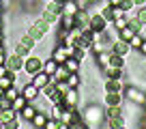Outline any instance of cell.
<instances>
[{"instance_id": "34", "label": "cell", "mask_w": 146, "mask_h": 129, "mask_svg": "<svg viewBox=\"0 0 146 129\" xmlns=\"http://www.w3.org/2000/svg\"><path fill=\"white\" fill-rule=\"evenodd\" d=\"M137 52H140V56H146V39L142 41V45H140V50H137Z\"/></svg>"}, {"instance_id": "32", "label": "cell", "mask_w": 146, "mask_h": 129, "mask_svg": "<svg viewBox=\"0 0 146 129\" xmlns=\"http://www.w3.org/2000/svg\"><path fill=\"white\" fill-rule=\"evenodd\" d=\"M56 88H58V90H60V92H62V95H64V92H67V90H69V86H67V82H58V84H56Z\"/></svg>"}, {"instance_id": "18", "label": "cell", "mask_w": 146, "mask_h": 129, "mask_svg": "<svg viewBox=\"0 0 146 129\" xmlns=\"http://www.w3.org/2000/svg\"><path fill=\"white\" fill-rule=\"evenodd\" d=\"M64 67H67L69 73H80V71H82V63H80L78 58H73V56H69V58L64 60Z\"/></svg>"}, {"instance_id": "2", "label": "cell", "mask_w": 146, "mask_h": 129, "mask_svg": "<svg viewBox=\"0 0 146 129\" xmlns=\"http://www.w3.org/2000/svg\"><path fill=\"white\" fill-rule=\"evenodd\" d=\"M123 95H125V99H127L129 103L144 108V103H146V92L142 90V88H137V86H125Z\"/></svg>"}, {"instance_id": "44", "label": "cell", "mask_w": 146, "mask_h": 129, "mask_svg": "<svg viewBox=\"0 0 146 129\" xmlns=\"http://www.w3.org/2000/svg\"><path fill=\"white\" fill-rule=\"evenodd\" d=\"M0 129H5V123H2V120H0Z\"/></svg>"}, {"instance_id": "22", "label": "cell", "mask_w": 146, "mask_h": 129, "mask_svg": "<svg viewBox=\"0 0 146 129\" xmlns=\"http://www.w3.org/2000/svg\"><path fill=\"white\" fill-rule=\"evenodd\" d=\"M69 88H80L82 86V73H69V78L64 80Z\"/></svg>"}, {"instance_id": "13", "label": "cell", "mask_w": 146, "mask_h": 129, "mask_svg": "<svg viewBox=\"0 0 146 129\" xmlns=\"http://www.w3.org/2000/svg\"><path fill=\"white\" fill-rule=\"evenodd\" d=\"M30 84H35V86L41 90V88H45L47 84H50V75H47L45 71H39V73H35L30 78Z\"/></svg>"}, {"instance_id": "17", "label": "cell", "mask_w": 146, "mask_h": 129, "mask_svg": "<svg viewBox=\"0 0 146 129\" xmlns=\"http://www.w3.org/2000/svg\"><path fill=\"white\" fill-rule=\"evenodd\" d=\"M62 112H64V103H52L50 108H47V114L52 116V118H56L60 123V118H62Z\"/></svg>"}, {"instance_id": "7", "label": "cell", "mask_w": 146, "mask_h": 129, "mask_svg": "<svg viewBox=\"0 0 146 129\" xmlns=\"http://www.w3.org/2000/svg\"><path fill=\"white\" fill-rule=\"evenodd\" d=\"M7 69H9V71H15V73H22V69H24V58H22V56H17V54H15V52H13V54H9V56H7Z\"/></svg>"}, {"instance_id": "10", "label": "cell", "mask_w": 146, "mask_h": 129, "mask_svg": "<svg viewBox=\"0 0 146 129\" xmlns=\"http://www.w3.org/2000/svg\"><path fill=\"white\" fill-rule=\"evenodd\" d=\"M123 99L125 95L123 92H103V106L105 108H112V106H123Z\"/></svg>"}, {"instance_id": "21", "label": "cell", "mask_w": 146, "mask_h": 129, "mask_svg": "<svg viewBox=\"0 0 146 129\" xmlns=\"http://www.w3.org/2000/svg\"><path fill=\"white\" fill-rule=\"evenodd\" d=\"M125 64H127V58H125V56H118V54H112V52H110V67L125 69Z\"/></svg>"}, {"instance_id": "9", "label": "cell", "mask_w": 146, "mask_h": 129, "mask_svg": "<svg viewBox=\"0 0 146 129\" xmlns=\"http://www.w3.org/2000/svg\"><path fill=\"white\" fill-rule=\"evenodd\" d=\"M123 90H125V80L105 78V82H103V92H123Z\"/></svg>"}, {"instance_id": "43", "label": "cell", "mask_w": 146, "mask_h": 129, "mask_svg": "<svg viewBox=\"0 0 146 129\" xmlns=\"http://www.w3.org/2000/svg\"><path fill=\"white\" fill-rule=\"evenodd\" d=\"M0 17H5V7L0 5Z\"/></svg>"}, {"instance_id": "26", "label": "cell", "mask_w": 146, "mask_h": 129, "mask_svg": "<svg viewBox=\"0 0 146 129\" xmlns=\"http://www.w3.org/2000/svg\"><path fill=\"white\" fill-rule=\"evenodd\" d=\"M17 112L15 110H11V108H7V110H0V120L2 123H9V120H13V118H17Z\"/></svg>"}, {"instance_id": "4", "label": "cell", "mask_w": 146, "mask_h": 129, "mask_svg": "<svg viewBox=\"0 0 146 129\" xmlns=\"http://www.w3.org/2000/svg\"><path fill=\"white\" fill-rule=\"evenodd\" d=\"M80 99H82V95H80V88H69V90L62 95L64 108H73V110H78V108H80Z\"/></svg>"}, {"instance_id": "42", "label": "cell", "mask_w": 146, "mask_h": 129, "mask_svg": "<svg viewBox=\"0 0 146 129\" xmlns=\"http://www.w3.org/2000/svg\"><path fill=\"white\" fill-rule=\"evenodd\" d=\"M114 129H129V127H127V123H123V125H118V127H114Z\"/></svg>"}, {"instance_id": "11", "label": "cell", "mask_w": 146, "mask_h": 129, "mask_svg": "<svg viewBox=\"0 0 146 129\" xmlns=\"http://www.w3.org/2000/svg\"><path fill=\"white\" fill-rule=\"evenodd\" d=\"M60 13L62 15H75L80 13V5H78V0H64L62 5H60Z\"/></svg>"}, {"instance_id": "41", "label": "cell", "mask_w": 146, "mask_h": 129, "mask_svg": "<svg viewBox=\"0 0 146 129\" xmlns=\"http://www.w3.org/2000/svg\"><path fill=\"white\" fill-rule=\"evenodd\" d=\"M58 129H69V125H64V123H58Z\"/></svg>"}, {"instance_id": "30", "label": "cell", "mask_w": 146, "mask_h": 129, "mask_svg": "<svg viewBox=\"0 0 146 129\" xmlns=\"http://www.w3.org/2000/svg\"><path fill=\"white\" fill-rule=\"evenodd\" d=\"M127 19H129V17H118V19H114V26H112V28H114V30L125 28V26H127Z\"/></svg>"}, {"instance_id": "20", "label": "cell", "mask_w": 146, "mask_h": 129, "mask_svg": "<svg viewBox=\"0 0 146 129\" xmlns=\"http://www.w3.org/2000/svg\"><path fill=\"white\" fill-rule=\"evenodd\" d=\"M58 26H62V28H67V30H71V28H75L78 24H75V17H73V15H62V13H60Z\"/></svg>"}, {"instance_id": "6", "label": "cell", "mask_w": 146, "mask_h": 129, "mask_svg": "<svg viewBox=\"0 0 146 129\" xmlns=\"http://www.w3.org/2000/svg\"><path fill=\"white\" fill-rule=\"evenodd\" d=\"M19 92H22L24 97H26V101H32L35 103L36 99H39V97H41V90H39V88L35 86V84H22V88H19Z\"/></svg>"}, {"instance_id": "1", "label": "cell", "mask_w": 146, "mask_h": 129, "mask_svg": "<svg viewBox=\"0 0 146 129\" xmlns=\"http://www.w3.org/2000/svg\"><path fill=\"white\" fill-rule=\"evenodd\" d=\"M80 114H82V120L88 125V127L97 129L105 120V108L99 106V103H88V106H84V110L80 112Z\"/></svg>"}, {"instance_id": "40", "label": "cell", "mask_w": 146, "mask_h": 129, "mask_svg": "<svg viewBox=\"0 0 146 129\" xmlns=\"http://www.w3.org/2000/svg\"><path fill=\"white\" fill-rule=\"evenodd\" d=\"M99 2H101V0H88V7H90V5H99Z\"/></svg>"}, {"instance_id": "31", "label": "cell", "mask_w": 146, "mask_h": 129, "mask_svg": "<svg viewBox=\"0 0 146 129\" xmlns=\"http://www.w3.org/2000/svg\"><path fill=\"white\" fill-rule=\"evenodd\" d=\"M43 129H58V120L50 116V118L45 120V127H43Z\"/></svg>"}, {"instance_id": "37", "label": "cell", "mask_w": 146, "mask_h": 129, "mask_svg": "<svg viewBox=\"0 0 146 129\" xmlns=\"http://www.w3.org/2000/svg\"><path fill=\"white\" fill-rule=\"evenodd\" d=\"M110 2V7H120V2H123V0H108Z\"/></svg>"}, {"instance_id": "8", "label": "cell", "mask_w": 146, "mask_h": 129, "mask_svg": "<svg viewBox=\"0 0 146 129\" xmlns=\"http://www.w3.org/2000/svg\"><path fill=\"white\" fill-rule=\"evenodd\" d=\"M110 52H112V54H118V56H125V58H127L129 52H131V45H129L127 41H123V39L116 37L114 43H112V47H110Z\"/></svg>"}, {"instance_id": "46", "label": "cell", "mask_w": 146, "mask_h": 129, "mask_svg": "<svg viewBox=\"0 0 146 129\" xmlns=\"http://www.w3.org/2000/svg\"><path fill=\"white\" fill-rule=\"evenodd\" d=\"M0 5H2V0H0Z\"/></svg>"}, {"instance_id": "39", "label": "cell", "mask_w": 146, "mask_h": 129, "mask_svg": "<svg viewBox=\"0 0 146 129\" xmlns=\"http://www.w3.org/2000/svg\"><path fill=\"white\" fill-rule=\"evenodd\" d=\"M7 28V24H5V17H0V30H5Z\"/></svg>"}, {"instance_id": "12", "label": "cell", "mask_w": 146, "mask_h": 129, "mask_svg": "<svg viewBox=\"0 0 146 129\" xmlns=\"http://www.w3.org/2000/svg\"><path fill=\"white\" fill-rule=\"evenodd\" d=\"M36 112H39V108H36L32 101H28L26 106L22 108V112H19V118H22V120H26V123H30V120H32V116H35Z\"/></svg>"}, {"instance_id": "5", "label": "cell", "mask_w": 146, "mask_h": 129, "mask_svg": "<svg viewBox=\"0 0 146 129\" xmlns=\"http://www.w3.org/2000/svg\"><path fill=\"white\" fill-rule=\"evenodd\" d=\"M88 26H90L92 32H108V19L103 17L101 13H90V22H88Z\"/></svg>"}, {"instance_id": "14", "label": "cell", "mask_w": 146, "mask_h": 129, "mask_svg": "<svg viewBox=\"0 0 146 129\" xmlns=\"http://www.w3.org/2000/svg\"><path fill=\"white\" fill-rule=\"evenodd\" d=\"M50 118V114L47 112H43V110H39L35 116H32V120H30V127L32 129H43L45 127V120Z\"/></svg>"}, {"instance_id": "27", "label": "cell", "mask_w": 146, "mask_h": 129, "mask_svg": "<svg viewBox=\"0 0 146 129\" xmlns=\"http://www.w3.org/2000/svg\"><path fill=\"white\" fill-rule=\"evenodd\" d=\"M2 95H5L7 99H9V101H13L15 97L19 95V88H17V84H13V86H9L7 90H2Z\"/></svg>"}, {"instance_id": "29", "label": "cell", "mask_w": 146, "mask_h": 129, "mask_svg": "<svg viewBox=\"0 0 146 129\" xmlns=\"http://www.w3.org/2000/svg\"><path fill=\"white\" fill-rule=\"evenodd\" d=\"M120 7L127 11V15L131 13V11H135V2H133V0H123V2H120Z\"/></svg>"}, {"instance_id": "35", "label": "cell", "mask_w": 146, "mask_h": 129, "mask_svg": "<svg viewBox=\"0 0 146 129\" xmlns=\"http://www.w3.org/2000/svg\"><path fill=\"white\" fill-rule=\"evenodd\" d=\"M7 56H9V52H0V64L7 63Z\"/></svg>"}, {"instance_id": "38", "label": "cell", "mask_w": 146, "mask_h": 129, "mask_svg": "<svg viewBox=\"0 0 146 129\" xmlns=\"http://www.w3.org/2000/svg\"><path fill=\"white\" fill-rule=\"evenodd\" d=\"M135 2V7H146V0H133Z\"/></svg>"}, {"instance_id": "16", "label": "cell", "mask_w": 146, "mask_h": 129, "mask_svg": "<svg viewBox=\"0 0 146 129\" xmlns=\"http://www.w3.org/2000/svg\"><path fill=\"white\" fill-rule=\"evenodd\" d=\"M103 71V75L105 78H114V80H123L125 78V69H118V67H105V69H101Z\"/></svg>"}, {"instance_id": "25", "label": "cell", "mask_w": 146, "mask_h": 129, "mask_svg": "<svg viewBox=\"0 0 146 129\" xmlns=\"http://www.w3.org/2000/svg\"><path fill=\"white\" fill-rule=\"evenodd\" d=\"M116 35H118V39H123V41H129V39L133 37V35H135V30H133L131 26H125V28H120V30H116Z\"/></svg>"}, {"instance_id": "28", "label": "cell", "mask_w": 146, "mask_h": 129, "mask_svg": "<svg viewBox=\"0 0 146 129\" xmlns=\"http://www.w3.org/2000/svg\"><path fill=\"white\" fill-rule=\"evenodd\" d=\"M112 19H118V17H127V11L123 9V7H112Z\"/></svg>"}, {"instance_id": "45", "label": "cell", "mask_w": 146, "mask_h": 129, "mask_svg": "<svg viewBox=\"0 0 146 129\" xmlns=\"http://www.w3.org/2000/svg\"><path fill=\"white\" fill-rule=\"evenodd\" d=\"M56 2H60V5H62V2H64V0H56Z\"/></svg>"}, {"instance_id": "23", "label": "cell", "mask_w": 146, "mask_h": 129, "mask_svg": "<svg viewBox=\"0 0 146 129\" xmlns=\"http://www.w3.org/2000/svg\"><path fill=\"white\" fill-rule=\"evenodd\" d=\"M26 103H28V101H26V97H24L22 92H19V95L15 97L13 101H11V110H15V112H17V114H19V112H22V108L26 106Z\"/></svg>"}, {"instance_id": "24", "label": "cell", "mask_w": 146, "mask_h": 129, "mask_svg": "<svg viewBox=\"0 0 146 129\" xmlns=\"http://www.w3.org/2000/svg\"><path fill=\"white\" fill-rule=\"evenodd\" d=\"M129 15H133V17H135L137 22L146 28V7H135V11H133V13H129Z\"/></svg>"}, {"instance_id": "15", "label": "cell", "mask_w": 146, "mask_h": 129, "mask_svg": "<svg viewBox=\"0 0 146 129\" xmlns=\"http://www.w3.org/2000/svg\"><path fill=\"white\" fill-rule=\"evenodd\" d=\"M92 58H95V64L99 67V69H105V67L110 64V50L97 52V54H92Z\"/></svg>"}, {"instance_id": "36", "label": "cell", "mask_w": 146, "mask_h": 129, "mask_svg": "<svg viewBox=\"0 0 146 129\" xmlns=\"http://www.w3.org/2000/svg\"><path fill=\"white\" fill-rule=\"evenodd\" d=\"M7 71H9V69H7V64H0V78H2V75H7Z\"/></svg>"}, {"instance_id": "19", "label": "cell", "mask_w": 146, "mask_h": 129, "mask_svg": "<svg viewBox=\"0 0 146 129\" xmlns=\"http://www.w3.org/2000/svg\"><path fill=\"white\" fill-rule=\"evenodd\" d=\"M56 69H58V63H56L52 56H47V58H43V71H45L47 75H54Z\"/></svg>"}, {"instance_id": "33", "label": "cell", "mask_w": 146, "mask_h": 129, "mask_svg": "<svg viewBox=\"0 0 146 129\" xmlns=\"http://www.w3.org/2000/svg\"><path fill=\"white\" fill-rule=\"evenodd\" d=\"M64 52H67V56H73V52H75V45H64Z\"/></svg>"}, {"instance_id": "3", "label": "cell", "mask_w": 146, "mask_h": 129, "mask_svg": "<svg viewBox=\"0 0 146 129\" xmlns=\"http://www.w3.org/2000/svg\"><path fill=\"white\" fill-rule=\"evenodd\" d=\"M22 71L32 78L35 73L43 71V58H41V56H36V54H28L26 58H24V69Z\"/></svg>"}]
</instances>
